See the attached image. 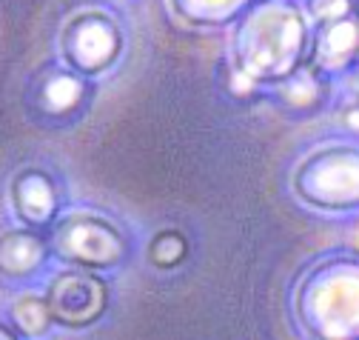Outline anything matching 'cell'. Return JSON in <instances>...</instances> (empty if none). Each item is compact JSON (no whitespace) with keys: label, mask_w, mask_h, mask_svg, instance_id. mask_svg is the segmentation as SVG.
<instances>
[{"label":"cell","mask_w":359,"mask_h":340,"mask_svg":"<svg viewBox=\"0 0 359 340\" xmlns=\"http://www.w3.org/2000/svg\"><path fill=\"white\" fill-rule=\"evenodd\" d=\"M305 23L294 6L251 9L237 32V63L257 80H285L305 55Z\"/></svg>","instance_id":"obj_1"},{"label":"cell","mask_w":359,"mask_h":340,"mask_svg":"<svg viewBox=\"0 0 359 340\" xmlns=\"http://www.w3.org/2000/svg\"><path fill=\"white\" fill-rule=\"evenodd\" d=\"M302 200L323 209H345L359 203V155L345 146L325 149L305 160L294 181Z\"/></svg>","instance_id":"obj_2"},{"label":"cell","mask_w":359,"mask_h":340,"mask_svg":"<svg viewBox=\"0 0 359 340\" xmlns=\"http://www.w3.org/2000/svg\"><path fill=\"white\" fill-rule=\"evenodd\" d=\"M52 249L60 261L92 269L117 266L128 251L123 235L111 223L92 215H74L57 223L52 235Z\"/></svg>","instance_id":"obj_3"},{"label":"cell","mask_w":359,"mask_h":340,"mask_svg":"<svg viewBox=\"0 0 359 340\" xmlns=\"http://www.w3.org/2000/svg\"><path fill=\"white\" fill-rule=\"evenodd\" d=\"M120 32L117 26L97 12H86L72 20L63 32V55L80 74H95L114 63L120 52Z\"/></svg>","instance_id":"obj_4"},{"label":"cell","mask_w":359,"mask_h":340,"mask_svg":"<svg viewBox=\"0 0 359 340\" xmlns=\"http://www.w3.org/2000/svg\"><path fill=\"white\" fill-rule=\"evenodd\" d=\"M49 312L60 326L80 329L95 323L109 303V289L103 280L86 272H66L57 275L49 286Z\"/></svg>","instance_id":"obj_5"},{"label":"cell","mask_w":359,"mask_h":340,"mask_svg":"<svg viewBox=\"0 0 359 340\" xmlns=\"http://www.w3.org/2000/svg\"><path fill=\"white\" fill-rule=\"evenodd\" d=\"M88 100V83L83 74L69 69H46L32 77V95L29 106L34 117L46 123H66L72 120Z\"/></svg>","instance_id":"obj_6"},{"label":"cell","mask_w":359,"mask_h":340,"mask_svg":"<svg viewBox=\"0 0 359 340\" xmlns=\"http://www.w3.org/2000/svg\"><path fill=\"white\" fill-rule=\"evenodd\" d=\"M313 66L317 69H345L359 60V18L353 12L328 20L313 37Z\"/></svg>","instance_id":"obj_7"},{"label":"cell","mask_w":359,"mask_h":340,"mask_svg":"<svg viewBox=\"0 0 359 340\" xmlns=\"http://www.w3.org/2000/svg\"><path fill=\"white\" fill-rule=\"evenodd\" d=\"M12 200L18 215L29 226H49L57 215V189L55 181L40 169H23L12 181Z\"/></svg>","instance_id":"obj_8"},{"label":"cell","mask_w":359,"mask_h":340,"mask_svg":"<svg viewBox=\"0 0 359 340\" xmlns=\"http://www.w3.org/2000/svg\"><path fill=\"white\" fill-rule=\"evenodd\" d=\"M277 98L283 106H288L294 112L320 109V103L325 100V83L320 77V69L313 63H302L299 69H294L285 80H280Z\"/></svg>","instance_id":"obj_9"},{"label":"cell","mask_w":359,"mask_h":340,"mask_svg":"<svg viewBox=\"0 0 359 340\" xmlns=\"http://www.w3.org/2000/svg\"><path fill=\"white\" fill-rule=\"evenodd\" d=\"M46 258V243L34 232H6L0 246V261H4L6 277H23L34 272Z\"/></svg>","instance_id":"obj_10"},{"label":"cell","mask_w":359,"mask_h":340,"mask_svg":"<svg viewBox=\"0 0 359 340\" xmlns=\"http://www.w3.org/2000/svg\"><path fill=\"white\" fill-rule=\"evenodd\" d=\"M52 312H49V301L43 297H34V294H26V297H18L12 303V326L20 332V334H29V337H40L46 334L49 326H52Z\"/></svg>","instance_id":"obj_11"},{"label":"cell","mask_w":359,"mask_h":340,"mask_svg":"<svg viewBox=\"0 0 359 340\" xmlns=\"http://www.w3.org/2000/svg\"><path fill=\"white\" fill-rule=\"evenodd\" d=\"M186 254H189V243L180 232H160L149 246V261L157 269L180 266L186 261Z\"/></svg>","instance_id":"obj_12"},{"label":"cell","mask_w":359,"mask_h":340,"mask_svg":"<svg viewBox=\"0 0 359 340\" xmlns=\"http://www.w3.org/2000/svg\"><path fill=\"white\" fill-rule=\"evenodd\" d=\"M219 72H222V86H226V92H229L234 100L243 103V100H251V98L259 92L257 77L248 74L240 63H222Z\"/></svg>","instance_id":"obj_13"},{"label":"cell","mask_w":359,"mask_h":340,"mask_svg":"<svg viewBox=\"0 0 359 340\" xmlns=\"http://www.w3.org/2000/svg\"><path fill=\"white\" fill-rule=\"evenodd\" d=\"M342 126L351 132H359V103H351L345 112H342Z\"/></svg>","instance_id":"obj_14"},{"label":"cell","mask_w":359,"mask_h":340,"mask_svg":"<svg viewBox=\"0 0 359 340\" xmlns=\"http://www.w3.org/2000/svg\"><path fill=\"white\" fill-rule=\"evenodd\" d=\"M0 340H18V337L12 334V329H6V326H4V332H0Z\"/></svg>","instance_id":"obj_15"},{"label":"cell","mask_w":359,"mask_h":340,"mask_svg":"<svg viewBox=\"0 0 359 340\" xmlns=\"http://www.w3.org/2000/svg\"><path fill=\"white\" fill-rule=\"evenodd\" d=\"M353 246L359 249V223H356V232H353Z\"/></svg>","instance_id":"obj_16"}]
</instances>
